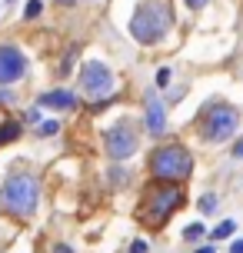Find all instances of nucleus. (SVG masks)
<instances>
[{
  "instance_id": "nucleus-21",
  "label": "nucleus",
  "mask_w": 243,
  "mask_h": 253,
  "mask_svg": "<svg viewBox=\"0 0 243 253\" xmlns=\"http://www.w3.org/2000/svg\"><path fill=\"white\" fill-rule=\"evenodd\" d=\"M10 100V93H7V90H0V103H7Z\"/></svg>"
},
{
  "instance_id": "nucleus-5",
  "label": "nucleus",
  "mask_w": 243,
  "mask_h": 253,
  "mask_svg": "<svg viewBox=\"0 0 243 253\" xmlns=\"http://www.w3.org/2000/svg\"><path fill=\"white\" fill-rule=\"evenodd\" d=\"M237 130H240V110L230 107V103H213V107H206L203 117H200V137H203L206 143H223V140H230Z\"/></svg>"
},
{
  "instance_id": "nucleus-12",
  "label": "nucleus",
  "mask_w": 243,
  "mask_h": 253,
  "mask_svg": "<svg viewBox=\"0 0 243 253\" xmlns=\"http://www.w3.org/2000/svg\"><path fill=\"white\" fill-rule=\"evenodd\" d=\"M233 230H237V223H233V220H223V223L213 230V240H223V237H230Z\"/></svg>"
},
{
  "instance_id": "nucleus-18",
  "label": "nucleus",
  "mask_w": 243,
  "mask_h": 253,
  "mask_svg": "<svg viewBox=\"0 0 243 253\" xmlns=\"http://www.w3.org/2000/svg\"><path fill=\"white\" fill-rule=\"evenodd\" d=\"M206 3H210V0H187V7H190V10H203Z\"/></svg>"
},
{
  "instance_id": "nucleus-3",
  "label": "nucleus",
  "mask_w": 243,
  "mask_h": 253,
  "mask_svg": "<svg viewBox=\"0 0 243 253\" xmlns=\"http://www.w3.org/2000/svg\"><path fill=\"white\" fill-rule=\"evenodd\" d=\"M180 203H183V187H180V183L157 180V183L147 187V193H143V200H140V220L147 227L157 230L170 220V213L177 210Z\"/></svg>"
},
{
  "instance_id": "nucleus-23",
  "label": "nucleus",
  "mask_w": 243,
  "mask_h": 253,
  "mask_svg": "<svg viewBox=\"0 0 243 253\" xmlns=\"http://www.w3.org/2000/svg\"><path fill=\"white\" fill-rule=\"evenodd\" d=\"M197 253H213V247H200V250H197Z\"/></svg>"
},
{
  "instance_id": "nucleus-9",
  "label": "nucleus",
  "mask_w": 243,
  "mask_h": 253,
  "mask_svg": "<svg viewBox=\"0 0 243 253\" xmlns=\"http://www.w3.org/2000/svg\"><path fill=\"white\" fill-rule=\"evenodd\" d=\"M143 117H147V130H150V137H163V133H166V110H163V103L157 100L154 93L147 97V110H143Z\"/></svg>"
},
{
  "instance_id": "nucleus-6",
  "label": "nucleus",
  "mask_w": 243,
  "mask_h": 253,
  "mask_svg": "<svg viewBox=\"0 0 243 253\" xmlns=\"http://www.w3.org/2000/svg\"><path fill=\"white\" fill-rule=\"evenodd\" d=\"M114 84H117L114 70H110L103 60H87L83 67H80V90H83L87 97L103 100V97L114 93Z\"/></svg>"
},
{
  "instance_id": "nucleus-16",
  "label": "nucleus",
  "mask_w": 243,
  "mask_h": 253,
  "mask_svg": "<svg viewBox=\"0 0 243 253\" xmlns=\"http://www.w3.org/2000/svg\"><path fill=\"white\" fill-rule=\"evenodd\" d=\"M200 210H203V213H213V210H217V197H213V193H206L203 200H200Z\"/></svg>"
},
{
  "instance_id": "nucleus-15",
  "label": "nucleus",
  "mask_w": 243,
  "mask_h": 253,
  "mask_svg": "<svg viewBox=\"0 0 243 253\" xmlns=\"http://www.w3.org/2000/svg\"><path fill=\"white\" fill-rule=\"evenodd\" d=\"M57 130H60V124H57V120H47V124H40V137H53V133H57Z\"/></svg>"
},
{
  "instance_id": "nucleus-19",
  "label": "nucleus",
  "mask_w": 243,
  "mask_h": 253,
  "mask_svg": "<svg viewBox=\"0 0 243 253\" xmlns=\"http://www.w3.org/2000/svg\"><path fill=\"white\" fill-rule=\"evenodd\" d=\"M130 253H147V243H143V240H133V247H130Z\"/></svg>"
},
{
  "instance_id": "nucleus-2",
  "label": "nucleus",
  "mask_w": 243,
  "mask_h": 253,
  "mask_svg": "<svg viewBox=\"0 0 243 253\" xmlns=\"http://www.w3.org/2000/svg\"><path fill=\"white\" fill-rule=\"evenodd\" d=\"M40 203V183L37 177H30V173H10V177L3 180V187H0V210L10 216H27L37 210Z\"/></svg>"
},
{
  "instance_id": "nucleus-20",
  "label": "nucleus",
  "mask_w": 243,
  "mask_h": 253,
  "mask_svg": "<svg viewBox=\"0 0 243 253\" xmlns=\"http://www.w3.org/2000/svg\"><path fill=\"white\" fill-rule=\"evenodd\" d=\"M230 253H243V240H237V243H233V247H230Z\"/></svg>"
},
{
  "instance_id": "nucleus-8",
  "label": "nucleus",
  "mask_w": 243,
  "mask_h": 253,
  "mask_svg": "<svg viewBox=\"0 0 243 253\" xmlns=\"http://www.w3.org/2000/svg\"><path fill=\"white\" fill-rule=\"evenodd\" d=\"M24 74H27V57L17 50L13 43H3V47H0V87L17 84Z\"/></svg>"
},
{
  "instance_id": "nucleus-4",
  "label": "nucleus",
  "mask_w": 243,
  "mask_h": 253,
  "mask_svg": "<svg viewBox=\"0 0 243 253\" xmlns=\"http://www.w3.org/2000/svg\"><path fill=\"white\" fill-rule=\"evenodd\" d=\"M193 173V157L187 147L180 143H166V147H157L150 153V177L154 180H166V183H180Z\"/></svg>"
},
{
  "instance_id": "nucleus-14",
  "label": "nucleus",
  "mask_w": 243,
  "mask_h": 253,
  "mask_svg": "<svg viewBox=\"0 0 243 253\" xmlns=\"http://www.w3.org/2000/svg\"><path fill=\"white\" fill-rule=\"evenodd\" d=\"M40 10H43V3H40V0H30L27 10H24V17H27V20H34V17H40Z\"/></svg>"
},
{
  "instance_id": "nucleus-1",
  "label": "nucleus",
  "mask_w": 243,
  "mask_h": 253,
  "mask_svg": "<svg viewBox=\"0 0 243 253\" xmlns=\"http://www.w3.org/2000/svg\"><path fill=\"white\" fill-rule=\"evenodd\" d=\"M170 27H173L170 0H143L140 7L133 10V17H130V37L137 43H143V47H150V43L166 37Z\"/></svg>"
},
{
  "instance_id": "nucleus-13",
  "label": "nucleus",
  "mask_w": 243,
  "mask_h": 253,
  "mask_svg": "<svg viewBox=\"0 0 243 253\" xmlns=\"http://www.w3.org/2000/svg\"><path fill=\"white\" fill-rule=\"evenodd\" d=\"M206 230H203V223H190V227L183 230V240H200Z\"/></svg>"
},
{
  "instance_id": "nucleus-17",
  "label": "nucleus",
  "mask_w": 243,
  "mask_h": 253,
  "mask_svg": "<svg viewBox=\"0 0 243 253\" xmlns=\"http://www.w3.org/2000/svg\"><path fill=\"white\" fill-rule=\"evenodd\" d=\"M170 67H160V70H157V87H170Z\"/></svg>"
},
{
  "instance_id": "nucleus-22",
  "label": "nucleus",
  "mask_w": 243,
  "mask_h": 253,
  "mask_svg": "<svg viewBox=\"0 0 243 253\" xmlns=\"http://www.w3.org/2000/svg\"><path fill=\"white\" fill-rule=\"evenodd\" d=\"M233 153H237V157H243V140L237 143V150H233Z\"/></svg>"
},
{
  "instance_id": "nucleus-10",
  "label": "nucleus",
  "mask_w": 243,
  "mask_h": 253,
  "mask_svg": "<svg viewBox=\"0 0 243 253\" xmlns=\"http://www.w3.org/2000/svg\"><path fill=\"white\" fill-rule=\"evenodd\" d=\"M40 107H50V110H74L77 107V97L70 90H50L40 97Z\"/></svg>"
},
{
  "instance_id": "nucleus-7",
  "label": "nucleus",
  "mask_w": 243,
  "mask_h": 253,
  "mask_svg": "<svg viewBox=\"0 0 243 253\" xmlns=\"http://www.w3.org/2000/svg\"><path fill=\"white\" fill-rule=\"evenodd\" d=\"M137 143H140V140H137V130H133L130 124H114L107 133H103L107 157L117 160V164H120V160H127V157H133V153H137Z\"/></svg>"
},
{
  "instance_id": "nucleus-11",
  "label": "nucleus",
  "mask_w": 243,
  "mask_h": 253,
  "mask_svg": "<svg viewBox=\"0 0 243 253\" xmlns=\"http://www.w3.org/2000/svg\"><path fill=\"white\" fill-rule=\"evenodd\" d=\"M17 137H20V124H13V120L0 124V147H3V143H13Z\"/></svg>"
}]
</instances>
